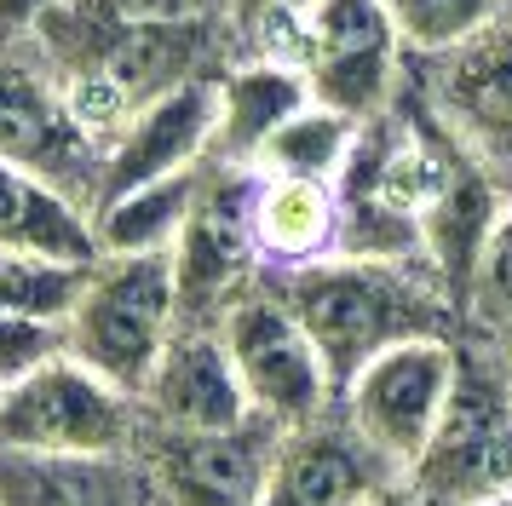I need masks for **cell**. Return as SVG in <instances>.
<instances>
[{"instance_id": "1", "label": "cell", "mask_w": 512, "mask_h": 506, "mask_svg": "<svg viewBox=\"0 0 512 506\" xmlns=\"http://www.w3.org/2000/svg\"><path fill=\"white\" fill-rule=\"evenodd\" d=\"M323 351L334 391H346L363 368L420 334H461V305L449 299L432 265H386L328 253L294 271H265Z\"/></svg>"}, {"instance_id": "2", "label": "cell", "mask_w": 512, "mask_h": 506, "mask_svg": "<svg viewBox=\"0 0 512 506\" xmlns=\"http://www.w3.org/2000/svg\"><path fill=\"white\" fill-rule=\"evenodd\" d=\"M461 363L420 460L403 472L420 506H484L512 489V368L484 334H455Z\"/></svg>"}, {"instance_id": "3", "label": "cell", "mask_w": 512, "mask_h": 506, "mask_svg": "<svg viewBox=\"0 0 512 506\" xmlns=\"http://www.w3.org/2000/svg\"><path fill=\"white\" fill-rule=\"evenodd\" d=\"M173 334H179L173 253H98L64 322V351L75 363L139 397Z\"/></svg>"}, {"instance_id": "4", "label": "cell", "mask_w": 512, "mask_h": 506, "mask_svg": "<svg viewBox=\"0 0 512 506\" xmlns=\"http://www.w3.org/2000/svg\"><path fill=\"white\" fill-rule=\"evenodd\" d=\"M139 432V397L75 363L70 351L0 386V449L18 455H133Z\"/></svg>"}, {"instance_id": "5", "label": "cell", "mask_w": 512, "mask_h": 506, "mask_svg": "<svg viewBox=\"0 0 512 506\" xmlns=\"http://www.w3.org/2000/svg\"><path fill=\"white\" fill-rule=\"evenodd\" d=\"M403 87L466 156L512 190V6L455 52L409 58Z\"/></svg>"}, {"instance_id": "6", "label": "cell", "mask_w": 512, "mask_h": 506, "mask_svg": "<svg viewBox=\"0 0 512 506\" xmlns=\"http://www.w3.org/2000/svg\"><path fill=\"white\" fill-rule=\"evenodd\" d=\"M0 161L64 184L87 207L98 196V144L75 127L64 75L35 35H0Z\"/></svg>"}, {"instance_id": "7", "label": "cell", "mask_w": 512, "mask_h": 506, "mask_svg": "<svg viewBox=\"0 0 512 506\" xmlns=\"http://www.w3.org/2000/svg\"><path fill=\"white\" fill-rule=\"evenodd\" d=\"M254 167L208 161L202 196L190 207L185 236L173 248V282H179V322L219 328V317L254 282H265V259L254 242Z\"/></svg>"}, {"instance_id": "8", "label": "cell", "mask_w": 512, "mask_h": 506, "mask_svg": "<svg viewBox=\"0 0 512 506\" xmlns=\"http://www.w3.org/2000/svg\"><path fill=\"white\" fill-rule=\"evenodd\" d=\"M219 334L231 345V363L242 374V391H248L254 414L277 420V426H300V420H317L340 403L323 351L311 345V334L288 311V299L277 294L271 276L254 282L219 317Z\"/></svg>"}, {"instance_id": "9", "label": "cell", "mask_w": 512, "mask_h": 506, "mask_svg": "<svg viewBox=\"0 0 512 506\" xmlns=\"http://www.w3.org/2000/svg\"><path fill=\"white\" fill-rule=\"evenodd\" d=\"M455 363H461L455 334H420V340H403L392 351H380L340 391L346 420L380 449V460L392 466L397 478L420 460L426 437L438 426L443 403H449V386H455Z\"/></svg>"}, {"instance_id": "10", "label": "cell", "mask_w": 512, "mask_h": 506, "mask_svg": "<svg viewBox=\"0 0 512 506\" xmlns=\"http://www.w3.org/2000/svg\"><path fill=\"white\" fill-rule=\"evenodd\" d=\"M282 426L277 420H242L231 432H139V466L150 483V506H259L271 483Z\"/></svg>"}, {"instance_id": "11", "label": "cell", "mask_w": 512, "mask_h": 506, "mask_svg": "<svg viewBox=\"0 0 512 506\" xmlns=\"http://www.w3.org/2000/svg\"><path fill=\"white\" fill-rule=\"evenodd\" d=\"M403 69H409V52L380 0H317L311 6L305 81L317 104L351 121H374L397 104Z\"/></svg>"}, {"instance_id": "12", "label": "cell", "mask_w": 512, "mask_h": 506, "mask_svg": "<svg viewBox=\"0 0 512 506\" xmlns=\"http://www.w3.org/2000/svg\"><path fill=\"white\" fill-rule=\"evenodd\" d=\"M213 127H219V92H213V75L202 81H185V87L150 98L127 115L110 144H104V161H98V196L93 207L116 202L139 184L173 179V173H190L213 156Z\"/></svg>"}, {"instance_id": "13", "label": "cell", "mask_w": 512, "mask_h": 506, "mask_svg": "<svg viewBox=\"0 0 512 506\" xmlns=\"http://www.w3.org/2000/svg\"><path fill=\"white\" fill-rule=\"evenodd\" d=\"M397 472L380 460L369 437L346 420V409L334 403L317 420L282 426L277 460H271V483L259 506H363L374 501Z\"/></svg>"}, {"instance_id": "14", "label": "cell", "mask_w": 512, "mask_h": 506, "mask_svg": "<svg viewBox=\"0 0 512 506\" xmlns=\"http://www.w3.org/2000/svg\"><path fill=\"white\" fill-rule=\"evenodd\" d=\"M139 409L144 426H162V432H231L242 420H254L231 345L219 328H202V322H179L156 374L144 380Z\"/></svg>"}, {"instance_id": "15", "label": "cell", "mask_w": 512, "mask_h": 506, "mask_svg": "<svg viewBox=\"0 0 512 506\" xmlns=\"http://www.w3.org/2000/svg\"><path fill=\"white\" fill-rule=\"evenodd\" d=\"M213 92H219V127H213L208 161H225V167H254L271 133L311 104L305 69L277 58H231L213 75Z\"/></svg>"}, {"instance_id": "16", "label": "cell", "mask_w": 512, "mask_h": 506, "mask_svg": "<svg viewBox=\"0 0 512 506\" xmlns=\"http://www.w3.org/2000/svg\"><path fill=\"white\" fill-rule=\"evenodd\" d=\"M0 506H150V483L139 455L0 449Z\"/></svg>"}, {"instance_id": "17", "label": "cell", "mask_w": 512, "mask_h": 506, "mask_svg": "<svg viewBox=\"0 0 512 506\" xmlns=\"http://www.w3.org/2000/svg\"><path fill=\"white\" fill-rule=\"evenodd\" d=\"M0 248L64 259V265H93L98 259L93 207L70 196L64 184L0 161Z\"/></svg>"}, {"instance_id": "18", "label": "cell", "mask_w": 512, "mask_h": 506, "mask_svg": "<svg viewBox=\"0 0 512 506\" xmlns=\"http://www.w3.org/2000/svg\"><path fill=\"white\" fill-rule=\"evenodd\" d=\"M340 236V190L317 179H277L259 173L254 184V242L265 271H294L328 259Z\"/></svg>"}, {"instance_id": "19", "label": "cell", "mask_w": 512, "mask_h": 506, "mask_svg": "<svg viewBox=\"0 0 512 506\" xmlns=\"http://www.w3.org/2000/svg\"><path fill=\"white\" fill-rule=\"evenodd\" d=\"M202 179H208V161L190 167V173L139 184V190L116 196V202L93 207L98 253H173L179 236H185L190 207L202 196Z\"/></svg>"}, {"instance_id": "20", "label": "cell", "mask_w": 512, "mask_h": 506, "mask_svg": "<svg viewBox=\"0 0 512 506\" xmlns=\"http://www.w3.org/2000/svg\"><path fill=\"white\" fill-rule=\"evenodd\" d=\"M357 133H363V121H351V115L328 110V104H305L300 115H288L271 144L259 150L254 173H277V179H317V184H340L346 173L351 150H357Z\"/></svg>"}, {"instance_id": "21", "label": "cell", "mask_w": 512, "mask_h": 506, "mask_svg": "<svg viewBox=\"0 0 512 506\" xmlns=\"http://www.w3.org/2000/svg\"><path fill=\"white\" fill-rule=\"evenodd\" d=\"M93 265H64V259L0 248V317H29V322H58L64 328Z\"/></svg>"}, {"instance_id": "22", "label": "cell", "mask_w": 512, "mask_h": 506, "mask_svg": "<svg viewBox=\"0 0 512 506\" xmlns=\"http://www.w3.org/2000/svg\"><path fill=\"white\" fill-rule=\"evenodd\" d=\"M409 58H443L484 35L512 0H380Z\"/></svg>"}, {"instance_id": "23", "label": "cell", "mask_w": 512, "mask_h": 506, "mask_svg": "<svg viewBox=\"0 0 512 506\" xmlns=\"http://www.w3.org/2000/svg\"><path fill=\"white\" fill-rule=\"evenodd\" d=\"M461 328L466 334H484V340H501L512 328V202L501 207V219H495L484 253H478V265H472Z\"/></svg>"}, {"instance_id": "24", "label": "cell", "mask_w": 512, "mask_h": 506, "mask_svg": "<svg viewBox=\"0 0 512 506\" xmlns=\"http://www.w3.org/2000/svg\"><path fill=\"white\" fill-rule=\"evenodd\" d=\"M64 351V328L58 322H29V317H0V386L24 380L29 368Z\"/></svg>"}, {"instance_id": "25", "label": "cell", "mask_w": 512, "mask_h": 506, "mask_svg": "<svg viewBox=\"0 0 512 506\" xmlns=\"http://www.w3.org/2000/svg\"><path fill=\"white\" fill-rule=\"evenodd\" d=\"M64 0H0V35H29L35 23L58 12Z\"/></svg>"}, {"instance_id": "26", "label": "cell", "mask_w": 512, "mask_h": 506, "mask_svg": "<svg viewBox=\"0 0 512 506\" xmlns=\"http://www.w3.org/2000/svg\"><path fill=\"white\" fill-rule=\"evenodd\" d=\"M317 0H225V23L242 29V23L265 18V12H311Z\"/></svg>"}, {"instance_id": "27", "label": "cell", "mask_w": 512, "mask_h": 506, "mask_svg": "<svg viewBox=\"0 0 512 506\" xmlns=\"http://www.w3.org/2000/svg\"><path fill=\"white\" fill-rule=\"evenodd\" d=\"M363 506H420V501H415V489L397 478V483H386V489H380L374 501H363Z\"/></svg>"}, {"instance_id": "28", "label": "cell", "mask_w": 512, "mask_h": 506, "mask_svg": "<svg viewBox=\"0 0 512 506\" xmlns=\"http://www.w3.org/2000/svg\"><path fill=\"white\" fill-rule=\"evenodd\" d=\"M495 345H501V357H507V368H512V328H507V334H501Z\"/></svg>"}, {"instance_id": "29", "label": "cell", "mask_w": 512, "mask_h": 506, "mask_svg": "<svg viewBox=\"0 0 512 506\" xmlns=\"http://www.w3.org/2000/svg\"><path fill=\"white\" fill-rule=\"evenodd\" d=\"M484 506H512V489H507V495H495V501H484Z\"/></svg>"}, {"instance_id": "30", "label": "cell", "mask_w": 512, "mask_h": 506, "mask_svg": "<svg viewBox=\"0 0 512 506\" xmlns=\"http://www.w3.org/2000/svg\"><path fill=\"white\" fill-rule=\"evenodd\" d=\"M213 6H219V12H225V0H213Z\"/></svg>"}]
</instances>
